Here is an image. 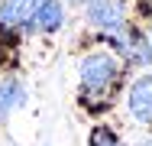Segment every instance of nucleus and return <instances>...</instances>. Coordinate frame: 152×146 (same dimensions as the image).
Listing matches in <instances>:
<instances>
[{
    "mask_svg": "<svg viewBox=\"0 0 152 146\" xmlns=\"http://www.w3.org/2000/svg\"><path fill=\"white\" fill-rule=\"evenodd\" d=\"M45 0H3L0 3V26H23L39 13Z\"/></svg>",
    "mask_w": 152,
    "mask_h": 146,
    "instance_id": "obj_4",
    "label": "nucleus"
},
{
    "mask_svg": "<svg viewBox=\"0 0 152 146\" xmlns=\"http://www.w3.org/2000/svg\"><path fill=\"white\" fill-rule=\"evenodd\" d=\"M149 146H152V140H149Z\"/></svg>",
    "mask_w": 152,
    "mask_h": 146,
    "instance_id": "obj_10",
    "label": "nucleus"
},
{
    "mask_svg": "<svg viewBox=\"0 0 152 146\" xmlns=\"http://www.w3.org/2000/svg\"><path fill=\"white\" fill-rule=\"evenodd\" d=\"M91 146H120V143H117V136H113L110 130H97V133H94V143H91Z\"/></svg>",
    "mask_w": 152,
    "mask_h": 146,
    "instance_id": "obj_8",
    "label": "nucleus"
},
{
    "mask_svg": "<svg viewBox=\"0 0 152 146\" xmlns=\"http://www.w3.org/2000/svg\"><path fill=\"white\" fill-rule=\"evenodd\" d=\"M26 104V91L20 81H13V78H3L0 81V117H7L13 107H23Z\"/></svg>",
    "mask_w": 152,
    "mask_h": 146,
    "instance_id": "obj_6",
    "label": "nucleus"
},
{
    "mask_svg": "<svg viewBox=\"0 0 152 146\" xmlns=\"http://www.w3.org/2000/svg\"><path fill=\"white\" fill-rule=\"evenodd\" d=\"M61 23H65V7H61L58 0H45L39 7V13L32 16V26L42 29V32H55Z\"/></svg>",
    "mask_w": 152,
    "mask_h": 146,
    "instance_id": "obj_5",
    "label": "nucleus"
},
{
    "mask_svg": "<svg viewBox=\"0 0 152 146\" xmlns=\"http://www.w3.org/2000/svg\"><path fill=\"white\" fill-rule=\"evenodd\" d=\"M88 20L100 29H120L126 23V3L123 0H91L88 7Z\"/></svg>",
    "mask_w": 152,
    "mask_h": 146,
    "instance_id": "obj_2",
    "label": "nucleus"
},
{
    "mask_svg": "<svg viewBox=\"0 0 152 146\" xmlns=\"http://www.w3.org/2000/svg\"><path fill=\"white\" fill-rule=\"evenodd\" d=\"M123 52H126V58H133L136 65H149L152 62V52H149V42L139 36V32H129L126 39H120Z\"/></svg>",
    "mask_w": 152,
    "mask_h": 146,
    "instance_id": "obj_7",
    "label": "nucleus"
},
{
    "mask_svg": "<svg viewBox=\"0 0 152 146\" xmlns=\"http://www.w3.org/2000/svg\"><path fill=\"white\" fill-rule=\"evenodd\" d=\"M126 104H129V114L139 123H152V75H142L133 81Z\"/></svg>",
    "mask_w": 152,
    "mask_h": 146,
    "instance_id": "obj_3",
    "label": "nucleus"
},
{
    "mask_svg": "<svg viewBox=\"0 0 152 146\" xmlns=\"http://www.w3.org/2000/svg\"><path fill=\"white\" fill-rule=\"evenodd\" d=\"M117 75H120V62H117L113 55H107V52L88 55L84 62H81V81H84V88H91V91L107 88Z\"/></svg>",
    "mask_w": 152,
    "mask_h": 146,
    "instance_id": "obj_1",
    "label": "nucleus"
},
{
    "mask_svg": "<svg viewBox=\"0 0 152 146\" xmlns=\"http://www.w3.org/2000/svg\"><path fill=\"white\" fill-rule=\"evenodd\" d=\"M149 3H152V0H149Z\"/></svg>",
    "mask_w": 152,
    "mask_h": 146,
    "instance_id": "obj_11",
    "label": "nucleus"
},
{
    "mask_svg": "<svg viewBox=\"0 0 152 146\" xmlns=\"http://www.w3.org/2000/svg\"><path fill=\"white\" fill-rule=\"evenodd\" d=\"M75 3H88V0H75Z\"/></svg>",
    "mask_w": 152,
    "mask_h": 146,
    "instance_id": "obj_9",
    "label": "nucleus"
}]
</instances>
